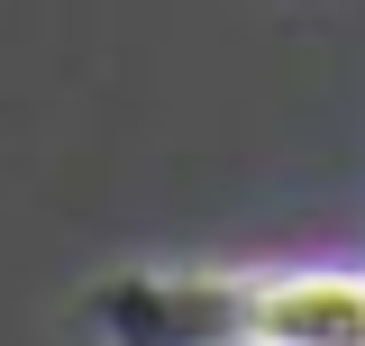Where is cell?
<instances>
[{
  "label": "cell",
  "instance_id": "6da1fadb",
  "mask_svg": "<svg viewBox=\"0 0 365 346\" xmlns=\"http://www.w3.org/2000/svg\"><path fill=\"white\" fill-rule=\"evenodd\" d=\"M247 264H137L83 292L101 346H247Z\"/></svg>",
  "mask_w": 365,
  "mask_h": 346
},
{
  "label": "cell",
  "instance_id": "7a4b0ae2",
  "mask_svg": "<svg viewBox=\"0 0 365 346\" xmlns=\"http://www.w3.org/2000/svg\"><path fill=\"white\" fill-rule=\"evenodd\" d=\"M247 346H365L356 264H247Z\"/></svg>",
  "mask_w": 365,
  "mask_h": 346
}]
</instances>
